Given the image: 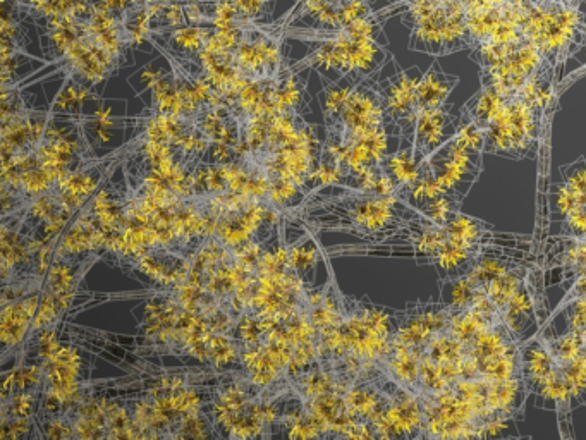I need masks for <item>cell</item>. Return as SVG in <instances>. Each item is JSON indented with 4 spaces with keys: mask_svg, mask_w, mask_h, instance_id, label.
<instances>
[{
    "mask_svg": "<svg viewBox=\"0 0 586 440\" xmlns=\"http://www.w3.org/2000/svg\"><path fill=\"white\" fill-rule=\"evenodd\" d=\"M556 109V105L545 104L521 88L507 98L501 112L487 128L485 153L504 159H537L544 141H549Z\"/></svg>",
    "mask_w": 586,
    "mask_h": 440,
    "instance_id": "1",
    "label": "cell"
},
{
    "mask_svg": "<svg viewBox=\"0 0 586 440\" xmlns=\"http://www.w3.org/2000/svg\"><path fill=\"white\" fill-rule=\"evenodd\" d=\"M562 375L568 382L569 391L573 396V406L586 403V344L580 355L561 367Z\"/></svg>",
    "mask_w": 586,
    "mask_h": 440,
    "instance_id": "17",
    "label": "cell"
},
{
    "mask_svg": "<svg viewBox=\"0 0 586 440\" xmlns=\"http://www.w3.org/2000/svg\"><path fill=\"white\" fill-rule=\"evenodd\" d=\"M506 95L497 92L492 86H483L475 97H471L459 112L461 123H475L483 129L489 128L497 114L507 102Z\"/></svg>",
    "mask_w": 586,
    "mask_h": 440,
    "instance_id": "15",
    "label": "cell"
},
{
    "mask_svg": "<svg viewBox=\"0 0 586 440\" xmlns=\"http://www.w3.org/2000/svg\"><path fill=\"white\" fill-rule=\"evenodd\" d=\"M544 62L540 50L532 43H521L518 49L494 68L480 69L483 86H492L506 97L518 93Z\"/></svg>",
    "mask_w": 586,
    "mask_h": 440,
    "instance_id": "9",
    "label": "cell"
},
{
    "mask_svg": "<svg viewBox=\"0 0 586 440\" xmlns=\"http://www.w3.org/2000/svg\"><path fill=\"white\" fill-rule=\"evenodd\" d=\"M521 372L538 408L556 411L562 439H573V396L561 367L537 334L521 343Z\"/></svg>",
    "mask_w": 586,
    "mask_h": 440,
    "instance_id": "3",
    "label": "cell"
},
{
    "mask_svg": "<svg viewBox=\"0 0 586 440\" xmlns=\"http://www.w3.org/2000/svg\"><path fill=\"white\" fill-rule=\"evenodd\" d=\"M241 16L251 21H257L265 13V6L272 0H231Z\"/></svg>",
    "mask_w": 586,
    "mask_h": 440,
    "instance_id": "24",
    "label": "cell"
},
{
    "mask_svg": "<svg viewBox=\"0 0 586 440\" xmlns=\"http://www.w3.org/2000/svg\"><path fill=\"white\" fill-rule=\"evenodd\" d=\"M461 205H463V203L454 200L452 196L440 195L437 196V198H434V200H430V202L422 205V207H420V212H422L428 220L435 222V224L446 226L447 222L454 217V214L461 210Z\"/></svg>",
    "mask_w": 586,
    "mask_h": 440,
    "instance_id": "19",
    "label": "cell"
},
{
    "mask_svg": "<svg viewBox=\"0 0 586 440\" xmlns=\"http://www.w3.org/2000/svg\"><path fill=\"white\" fill-rule=\"evenodd\" d=\"M530 2H533V4H537V2H544V0H530Z\"/></svg>",
    "mask_w": 586,
    "mask_h": 440,
    "instance_id": "29",
    "label": "cell"
},
{
    "mask_svg": "<svg viewBox=\"0 0 586 440\" xmlns=\"http://www.w3.org/2000/svg\"><path fill=\"white\" fill-rule=\"evenodd\" d=\"M379 74H373L355 86L336 119L327 123L329 135L341 138L344 143H353L373 129L385 126L384 100L377 85Z\"/></svg>",
    "mask_w": 586,
    "mask_h": 440,
    "instance_id": "4",
    "label": "cell"
},
{
    "mask_svg": "<svg viewBox=\"0 0 586 440\" xmlns=\"http://www.w3.org/2000/svg\"><path fill=\"white\" fill-rule=\"evenodd\" d=\"M212 26L184 25L176 30L153 31V35L167 37V47L172 54L181 57H198V54L205 49L208 37H210Z\"/></svg>",
    "mask_w": 586,
    "mask_h": 440,
    "instance_id": "16",
    "label": "cell"
},
{
    "mask_svg": "<svg viewBox=\"0 0 586 440\" xmlns=\"http://www.w3.org/2000/svg\"><path fill=\"white\" fill-rule=\"evenodd\" d=\"M461 126V116L449 105L439 109L422 110L418 114L415 131L416 160L422 164L432 153L452 140Z\"/></svg>",
    "mask_w": 586,
    "mask_h": 440,
    "instance_id": "10",
    "label": "cell"
},
{
    "mask_svg": "<svg viewBox=\"0 0 586 440\" xmlns=\"http://www.w3.org/2000/svg\"><path fill=\"white\" fill-rule=\"evenodd\" d=\"M459 83L458 76L446 73L440 68L439 62H434L427 73H423L422 80L416 88L418 110L439 109L447 104V98Z\"/></svg>",
    "mask_w": 586,
    "mask_h": 440,
    "instance_id": "14",
    "label": "cell"
},
{
    "mask_svg": "<svg viewBox=\"0 0 586 440\" xmlns=\"http://www.w3.org/2000/svg\"><path fill=\"white\" fill-rule=\"evenodd\" d=\"M360 81L349 78L348 83L342 85V81L336 83H325V119L327 123L334 121L337 114L341 112L342 105L346 104L351 92Z\"/></svg>",
    "mask_w": 586,
    "mask_h": 440,
    "instance_id": "18",
    "label": "cell"
},
{
    "mask_svg": "<svg viewBox=\"0 0 586 440\" xmlns=\"http://www.w3.org/2000/svg\"><path fill=\"white\" fill-rule=\"evenodd\" d=\"M442 4H446V6H451V4H464L466 0H440Z\"/></svg>",
    "mask_w": 586,
    "mask_h": 440,
    "instance_id": "26",
    "label": "cell"
},
{
    "mask_svg": "<svg viewBox=\"0 0 586 440\" xmlns=\"http://www.w3.org/2000/svg\"><path fill=\"white\" fill-rule=\"evenodd\" d=\"M562 183L566 184L578 203H586V159L574 160L573 164L562 165Z\"/></svg>",
    "mask_w": 586,
    "mask_h": 440,
    "instance_id": "20",
    "label": "cell"
},
{
    "mask_svg": "<svg viewBox=\"0 0 586 440\" xmlns=\"http://www.w3.org/2000/svg\"><path fill=\"white\" fill-rule=\"evenodd\" d=\"M423 73L418 68L401 69L387 80L377 81L382 100H384L385 128L391 136H399L401 141L415 145L416 123H418V100L416 88Z\"/></svg>",
    "mask_w": 586,
    "mask_h": 440,
    "instance_id": "5",
    "label": "cell"
},
{
    "mask_svg": "<svg viewBox=\"0 0 586 440\" xmlns=\"http://www.w3.org/2000/svg\"><path fill=\"white\" fill-rule=\"evenodd\" d=\"M435 181L444 195L463 203L483 171V152L461 147L458 141H447L427 160Z\"/></svg>",
    "mask_w": 586,
    "mask_h": 440,
    "instance_id": "6",
    "label": "cell"
},
{
    "mask_svg": "<svg viewBox=\"0 0 586 440\" xmlns=\"http://www.w3.org/2000/svg\"><path fill=\"white\" fill-rule=\"evenodd\" d=\"M373 13L375 11H373L372 0H341L339 7H337L339 30L353 25L360 19L368 18Z\"/></svg>",
    "mask_w": 586,
    "mask_h": 440,
    "instance_id": "21",
    "label": "cell"
},
{
    "mask_svg": "<svg viewBox=\"0 0 586 440\" xmlns=\"http://www.w3.org/2000/svg\"><path fill=\"white\" fill-rule=\"evenodd\" d=\"M566 312H568V329L578 330L586 339V300L574 301Z\"/></svg>",
    "mask_w": 586,
    "mask_h": 440,
    "instance_id": "23",
    "label": "cell"
},
{
    "mask_svg": "<svg viewBox=\"0 0 586 440\" xmlns=\"http://www.w3.org/2000/svg\"><path fill=\"white\" fill-rule=\"evenodd\" d=\"M581 33H583V49L586 52V0L581 2Z\"/></svg>",
    "mask_w": 586,
    "mask_h": 440,
    "instance_id": "25",
    "label": "cell"
},
{
    "mask_svg": "<svg viewBox=\"0 0 586 440\" xmlns=\"http://www.w3.org/2000/svg\"><path fill=\"white\" fill-rule=\"evenodd\" d=\"M482 253L483 245H466L449 238L432 257L430 265L437 270L439 284H442L470 274Z\"/></svg>",
    "mask_w": 586,
    "mask_h": 440,
    "instance_id": "12",
    "label": "cell"
},
{
    "mask_svg": "<svg viewBox=\"0 0 586 440\" xmlns=\"http://www.w3.org/2000/svg\"><path fill=\"white\" fill-rule=\"evenodd\" d=\"M542 267L561 270V284L586 279V239L564 238L559 234L550 238Z\"/></svg>",
    "mask_w": 586,
    "mask_h": 440,
    "instance_id": "11",
    "label": "cell"
},
{
    "mask_svg": "<svg viewBox=\"0 0 586 440\" xmlns=\"http://www.w3.org/2000/svg\"><path fill=\"white\" fill-rule=\"evenodd\" d=\"M451 306L442 301H415L404 308L394 343L411 349L420 356L435 332L446 329L451 318Z\"/></svg>",
    "mask_w": 586,
    "mask_h": 440,
    "instance_id": "7",
    "label": "cell"
},
{
    "mask_svg": "<svg viewBox=\"0 0 586 440\" xmlns=\"http://www.w3.org/2000/svg\"><path fill=\"white\" fill-rule=\"evenodd\" d=\"M403 23L411 28L409 49L435 57L446 55V4L427 0L408 6L403 13Z\"/></svg>",
    "mask_w": 586,
    "mask_h": 440,
    "instance_id": "8",
    "label": "cell"
},
{
    "mask_svg": "<svg viewBox=\"0 0 586 440\" xmlns=\"http://www.w3.org/2000/svg\"><path fill=\"white\" fill-rule=\"evenodd\" d=\"M176 2H181V4H190V2H215V0H176Z\"/></svg>",
    "mask_w": 586,
    "mask_h": 440,
    "instance_id": "28",
    "label": "cell"
},
{
    "mask_svg": "<svg viewBox=\"0 0 586 440\" xmlns=\"http://www.w3.org/2000/svg\"><path fill=\"white\" fill-rule=\"evenodd\" d=\"M583 74H586V64L585 66H583V68H581L580 73H576L574 74V76H571V78H569V81L576 80V78H580V76H583Z\"/></svg>",
    "mask_w": 586,
    "mask_h": 440,
    "instance_id": "27",
    "label": "cell"
},
{
    "mask_svg": "<svg viewBox=\"0 0 586 440\" xmlns=\"http://www.w3.org/2000/svg\"><path fill=\"white\" fill-rule=\"evenodd\" d=\"M502 318H504V322H506L507 327L513 332V336L518 339L519 343H523L526 339L535 336L540 330L537 306L533 301L528 281L514 293L513 298L502 308Z\"/></svg>",
    "mask_w": 586,
    "mask_h": 440,
    "instance_id": "13",
    "label": "cell"
},
{
    "mask_svg": "<svg viewBox=\"0 0 586 440\" xmlns=\"http://www.w3.org/2000/svg\"><path fill=\"white\" fill-rule=\"evenodd\" d=\"M525 42L535 45L557 73L571 55L583 49L580 6L544 0L530 7L523 23Z\"/></svg>",
    "mask_w": 586,
    "mask_h": 440,
    "instance_id": "2",
    "label": "cell"
},
{
    "mask_svg": "<svg viewBox=\"0 0 586 440\" xmlns=\"http://www.w3.org/2000/svg\"><path fill=\"white\" fill-rule=\"evenodd\" d=\"M564 238L586 239V203L573 208L562 220L561 234Z\"/></svg>",
    "mask_w": 586,
    "mask_h": 440,
    "instance_id": "22",
    "label": "cell"
}]
</instances>
